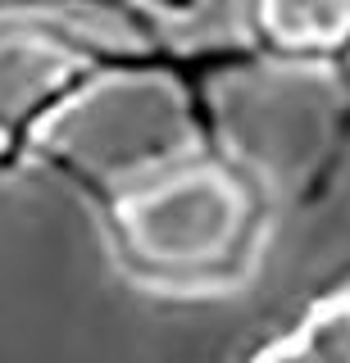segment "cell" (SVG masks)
Instances as JSON below:
<instances>
[{
  "mask_svg": "<svg viewBox=\"0 0 350 363\" xmlns=\"http://www.w3.org/2000/svg\"><path fill=\"white\" fill-rule=\"evenodd\" d=\"M241 200L219 173H191L177 182H164L128 209V227L137 245L151 259L168 264H196V259L219 255L232 241Z\"/></svg>",
  "mask_w": 350,
  "mask_h": 363,
  "instance_id": "cell-1",
  "label": "cell"
},
{
  "mask_svg": "<svg viewBox=\"0 0 350 363\" xmlns=\"http://www.w3.org/2000/svg\"><path fill=\"white\" fill-rule=\"evenodd\" d=\"M259 18L282 45H337L350 32V0H259Z\"/></svg>",
  "mask_w": 350,
  "mask_h": 363,
  "instance_id": "cell-2",
  "label": "cell"
},
{
  "mask_svg": "<svg viewBox=\"0 0 350 363\" xmlns=\"http://www.w3.org/2000/svg\"><path fill=\"white\" fill-rule=\"evenodd\" d=\"M255 363H350V300H327L287 345H273Z\"/></svg>",
  "mask_w": 350,
  "mask_h": 363,
  "instance_id": "cell-3",
  "label": "cell"
},
{
  "mask_svg": "<svg viewBox=\"0 0 350 363\" xmlns=\"http://www.w3.org/2000/svg\"><path fill=\"white\" fill-rule=\"evenodd\" d=\"M155 5H164V9H191L196 0H155Z\"/></svg>",
  "mask_w": 350,
  "mask_h": 363,
  "instance_id": "cell-4",
  "label": "cell"
}]
</instances>
